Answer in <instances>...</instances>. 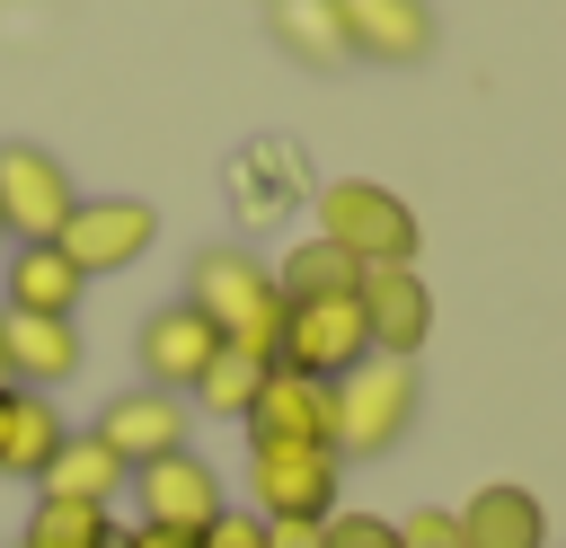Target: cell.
Listing matches in <instances>:
<instances>
[{
	"instance_id": "277c9868",
	"label": "cell",
	"mask_w": 566,
	"mask_h": 548,
	"mask_svg": "<svg viewBox=\"0 0 566 548\" xmlns=\"http://www.w3.org/2000/svg\"><path fill=\"white\" fill-rule=\"evenodd\" d=\"M345 504V460L310 442H248V513L256 521H327Z\"/></svg>"
},
{
	"instance_id": "7a4b0ae2",
	"label": "cell",
	"mask_w": 566,
	"mask_h": 548,
	"mask_svg": "<svg viewBox=\"0 0 566 548\" xmlns=\"http://www.w3.org/2000/svg\"><path fill=\"white\" fill-rule=\"evenodd\" d=\"M336 389V460H380V451H398L407 442V424H416V407H424V380H416V362H389V354H363L345 380H327Z\"/></svg>"
},
{
	"instance_id": "f546056e",
	"label": "cell",
	"mask_w": 566,
	"mask_h": 548,
	"mask_svg": "<svg viewBox=\"0 0 566 548\" xmlns=\"http://www.w3.org/2000/svg\"><path fill=\"white\" fill-rule=\"evenodd\" d=\"M18 548H27V539H18Z\"/></svg>"
},
{
	"instance_id": "44dd1931",
	"label": "cell",
	"mask_w": 566,
	"mask_h": 548,
	"mask_svg": "<svg viewBox=\"0 0 566 548\" xmlns=\"http://www.w3.org/2000/svg\"><path fill=\"white\" fill-rule=\"evenodd\" d=\"M18 539H27V548H115L124 521H115L106 504H53V495H35V513H27Z\"/></svg>"
},
{
	"instance_id": "8fae6325",
	"label": "cell",
	"mask_w": 566,
	"mask_h": 548,
	"mask_svg": "<svg viewBox=\"0 0 566 548\" xmlns=\"http://www.w3.org/2000/svg\"><path fill=\"white\" fill-rule=\"evenodd\" d=\"M354 301H363L371 354H389V362H416V354H424V336H433V292H424L416 265H371V274L354 283Z\"/></svg>"
},
{
	"instance_id": "7c38bea8",
	"label": "cell",
	"mask_w": 566,
	"mask_h": 548,
	"mask_svg": "<svg viewBox=\"0 0 566 548\" xmlns=\"http://www.w3.org/2000/svg\"><path fill=\"white\" fill-rule=\"evenodd\" d=\"M248 442L336 451V389H327V380H301V371H265V389H256V407H248Z\"/></svg>"
},
{
	"instance_id": "ac0fdd59",
	"label": "cell",
	"mask_w": 566,
	"mask_h": 548,
	"mask_svg": "<svg viewBox=\"0 0 566 548\" xmlns=\"http://www.w3.org/2000/svg\"><path fill=\"white\" fill-rule=\"evenodd\" d=\"M124 477H133V468H124V460H115L97 433H71V442L53 451V468L35 477V495H53V504H106V513H115Z\"/></svg>"
},
{
	"instance_id": "cb8c5ba5",
	"label": "cell",
	"mask_w": 566,
	"mask_h": 548,
	"mask_svg": "<svg viewBox=\"0 0 566 548\" xmlns=\"http://www.w3.org/2000/svg\"><path fill=\"white\" fill-rule=\"evenodd\" d=\"M398 548H460V513H442V504H416V513L398 521Z\"/></svg>"
},
{
	"instance_id": "6da1fadb",
	"label": "cell",
	"mask_w": 566,
	"mask_h": 548,
	"mask_svg": "<svg viewBox=\"0 0 566 548\" xmlns=\"http://www.w3.org/2000/svg\"><path fill=\"white\" fill-rule=\"evenodd\" d=\"M186 301L212 318L221 345L274 362V345H283V283H274V265H265L256 247H239V239L203 247V256L186 265Z\"/></svg>"
},
{
	"instance_id": "8992f818",
	"label": "cell",
	"mask_w": 566,
	"mask_h": 548,
	"mask_svg": "<svg viewBox=\"0 0 566 548\" xmlns=\"http://www.w3.org/2000/svg\"><path fill=\"white\" fill-rule=\"evenodd\" d=\"M363 354H371V327H363V301H354V292H336V301H283V345H274V371H301V380H345Z\"/></svg>"
},
{
	"instance_id": "7402d4cb",
	"label": "cell",
	"mask_w": 566,
	"mask_h": 548,
	"mask_svg": "<svg viewBox=\"0 0 566 548\" xmlns=\"http://www.w3.org/2000/svg\"><path fill=\"white\" fill-rule=\"evenodd\" d=\"M274 283H283V301H336V292H354V283H363V265L310 230V239H301V247L274 265Z\"/></svg>"
},
{
	"instance_id": "30bf717a",
	"label": "cell",
	"mask_w": 566,
	"mask_h": 548,
	"mask_svg": "<svg viewBox=\"0 0 566 548\" xmlns=\"http://www.w3.org/2000/svg\"><path fill=\"white\" fill-rule=\"evenodd\" d=\"M221 354V336H212V318L177 292V301H159L150 318H142V336H133V362H142V389H195L203 380V362Z\"/></svg>"
},
{
	"instance_id": "9a60e30c",
	"label": "cell",
	"mask_w": 566,
	"mask_h": 548,
	"mask_svg": "<svg viewBox=\"0 0 566 548\" xmlns=\"http://www.w3.org/2000/svg\"><path fill=\"white\" fill-rule=\"evenodd\" d=\"M0 309H27V318H71L80 309V292H88V274L53 247V239H18L9 256H0Z\"/></svg>"
},
{
	"instance_id": "52a82bcc",
	"label": "cell",
	"mask_w": 566,
	"mask_h": 548,
	"mask_svg": "<svg viewBox=\"0 0 566 548\" xmlns=\"http://www.w3.org/2000/svg\"><path fill=\"white\" fill-rule=\"evenodd\" d=\"M124 495L142 504V521L186 530V539H203V530L230 513V486H221V468H212L203 451H168V460L133 468V477H124Z\"/></svg>"
},
{
	"instance_id": "5bb4252c",
	"label": "cell",
	"mask_w": 566,
	"mask_h": 548,
	"mask_svg": "<svg viewBox=\"0 0 566 548\" xmlns=\"http://www.w3.org/2000/svg\"><path fill=\"white\" fill-rule=\"evenodd\" d=\"M0 354H9V389H44V398L88 362L71 318H27V309H0Z\"/></svg>"
},
{
	"instance_id": "3957f363",
	"label": "cell",
	"mask_w": 566,
	"mask_h": 548,
	"mask_svg": "<svg viewBox=\"0 0 566 548\" xmlns=\"http://www.w3.org/2000/svg\"><path fill=\"white\" fill-rule=\"evenodd\" d=\"M318 239L345 247L363 274L371 265H416V212H407V194H389L371 177H327L318 186Z\"/></svg>"
},
{
	"instance_id": "2e32d148",
	"label": "cell",
	"mask_w": 566,
	"mask_h": 548,
	"mask_svg": "<svg viewBox=\"0 0 566 548\" xmlns=\"http://www.w3.org/2000/svg\"><path fill=\"white\" fill-rule=\"evenodd\" d=\"M62 442H71V424H62V407L44 389H0V477L35 486Z\"/></svg>"
},
{
	"instance_id": "4fadbf2b",
	"label": "cell",
	"mask_w": 566,
	"mask_h": 548,
	"mask_svg": "<svg viewBox=\"0 0 566 548\" xmlns=\"http://www.w3.org/2000/svg\"><path fill=\"white\" fill-rule=\"evenodd\" d=\"M336 18H345V53L389 62V71L424 62V53H433V35H442L424 0H336Z\"/></svg>"
},
{
	"instance_id": "603a6c76",
	"label": "cell",
	"mask_w": 566,
	"mask_h": 548,
	"mask_svg": "<svg viewBox=\"0 0 566 548\" xmlns=\"http://www.w3.org/2000/svg\"><path fill=\"white\" fill-rule=\"evenodd\" d=\"M318 539H327V548H398V521H389V513H354V504H336V513L318 521Z\"/></svg>"
},
{
	"instance_id": "ffe728a7",
	"label": "cell",
	"mask_w": 566,
	"mask_h": 548,
	"mask_svg": "<svg viewBox=\"0 0 566 548\" xmlns=\"http://www.w3.org/2000/svg\"><path fill=\"white\" fill-rule=\"evenodd\" d=\"M265 371H274V362H256V354H239V345H221V354L203 362V380L186 389V407H195V415H230V424H248V407H256V389H265Z\"/></svg>"
},
{
	"instance_id": "83f0119b",
	"label": "cell",
	"mask_w": 566,
	"mask_h": 548,
	"mask_svg": "<svg viewBox=\"0 0 566 548\" xmlns=\"http://www.w3.org/2000/svg\"><path fill=\"white\" fill-rule=\"evenodd\" d=\"M0 389H9V354H0Z\"/></svg>"
},
{
	"instance_id": "d6986e66",
	"label": "cell",
	"mask_w": 566,
	"mask_h": 548,
	"mask_svg": "<svg viewBox=\"0 0 566 548\" xmlns=\"http://www.w3.org/2000/svg\"><path fill=\"white\" fill-rule=\"evenodd\" d=\"M265 35H274L301 71H345V62H354L336 0H265Z\"/></svg>"
},
{
	"instance_id": "5b68a950",
	"label": "cell",
	"mask_w": 566,
	"mask_h": 548,
	"mask_svg": "<svg viewBox=\"0 0 566 548\" xmlns=\"http://www.w3.org/2000/svg\"><path fill=\"white\" fill-rule=\"evenodd\" d=\"M53 247L97 283V274H124V265H142V256L159 247V212H150L142 194H80L71 221L53 230Z\"/></svg>"
},
{
	"instance_id": "484cf974",
	"label": "cell",
	"mask_w": 566,
	"mask_h": 548,
	"mask_svg": "<svg viewBox=\"0 0 566 548\" xmlns=\"http://www.w3.org/2000/svg\"><path fill=\"white\" fill-rule=\"evenodd\" d=\"M115 548H203V539H186V530H159V521H133Z\"/></svg>"
},
{
	"instance_id": "e0dca14e",
	"label": "cell",
	"mask_w": 566,
	"mask_h": 548,
	"mask_svg": "<svg viewBox=\"0 0 566 548\" xmlns=\"http://www.w3.org/2000/svg\"><path fill=\"white\" fill-rule=\"evenodd\" d=\"M460 548H548V513H539V495L513 486V477L478 486V495L460 504Z\"/></svg>"
},
{
	"instance_id": "9c48e42d",
	"label": "cell",
	"mask_w": 566,
	"mask_h": 548,
	"mask_svg": "<svg viewBox=\"0 0 566 548\" xmlns=\"http://www.w3.org/2000/svg\"><path fill=\"white\" fill-rule=\"evenodd\" d=\"M124 468H150V460H168V451H195V407L177 398V389H115L106 407H97V424H88Z\"/></svg>"
},
{
	"instance_id": "4316f807",
	"label": "cell",
	"mask_w": 566,
	"mask_h": 548,
	"mask_svg": "<svg viewBox=\"0 0 566 548\" xmlns=\"http://www.w3.org/2000/svg\"><path fill=\"white\" fill-rule=\"evenodd\" d=\"M265 548H327L318 521H265Z\"/></svg>"
},
{
	"instance_id": "ba28073f",
	"label": "cell",
	"mask_w": 566,
	"mask_h": 548,
	"mask_svg": "<svg viewBox=\"0 0 566 548\" xmlns=\"http://www.w3.org/2000/svg\"><path fill=\"white\" fill-rule=\"evenodd\" d=\"M71 203H80V186H71L62 150H44V141H0V230H9V247H18V239H53V230L71 221Z\"/></svg>"
},
{
	"instance_id": "f1b7e54d",
	"label": "cell",
	"mask_w": 566,
	"mask_h": 548,
	"mask_svg": "<svg viewBox=\"0 0 566 548\" xmlns=\"http://www.w3.org/2000/svg\"><path fill=\"white\" fill-rule=\"evenodd\" d=\"M0 256H9V230H0Z\"/></svg>"
},
{
	"instance_id": "d4e9b609",
	"label": "cell",
	"mask_w": 566,
	"mask_h": 548,
	"mask_svg": "<svg viewBox=\"0 0 566 548\" xmlns=\"http://www.w3.org/2000/svg\"><path fill=\"white\" fill-rule=\"evenodd\" d=\"M203 548H265V521H256V513H239V504H230V513H221V521H212V530H203Z\"/></svg>"
}]
</instances>
